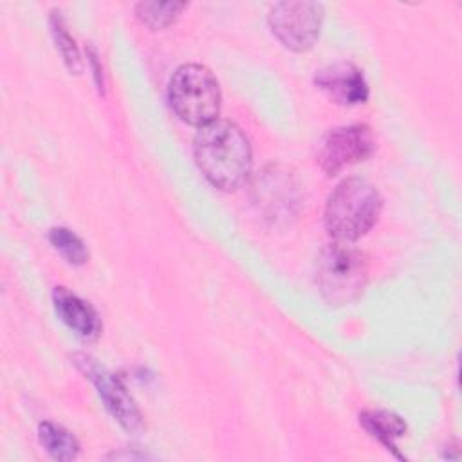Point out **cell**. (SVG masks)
I'll list each match as a JSON object with an SVG mask.
<instances>
[{"instance_id": "1", "label": "cell", "mask_w": 462, "mask_h": 462, "mask_svg": "<svg viewBox=\"0 0 462 462\" xmlns=\"http://www.w3.org/2000/svg\"><path fill=\"white\" fill-rule=\"evenodd\" d=\"M193 153L202 175L215 188L226 191L240 188L253 164L247 135L227 119H215L200 126L193 139Z\"/></svg>"}, {"instance_id": "2", "label": "cell", "mask_w": 462, "mask_h": 462, "mask_svg": "<svg viewBox=\"0 0 462 462\" xmlns=\"http://www.w3.org/2000/svg\"><path fill=\"white\" fill-rule=\"evenodd\" d=\"M383 209L381 193L361 177L341 180L328 195L325 226L334 242L354 244L377 222Z\"/></svg>"}, {"instance_id": "3", "label": "cell", "mask_w": 462, "mask_h": 462, "mask_svg": "<svg viewBox=\"0 0 462 462\" xmlns=\"http://www.w3.org/2000/svg\"><path fill=\"white\" fill-rule=\"evenodd\" d=\"M168 101L179 119L200 128L218 119L220 85L208 67L186 63L170 79Z\"/></svg>"}, {"instance_id": "4", "label": "cell", "mask_w": 462, "mask_h": 462, "mask_svg": "<svg viewBox=\"0 0 462 462\" xmlns=\"http://www.w3.org/2000/svg\"><path fill=\"white\" fill-rule=\"evenodd\" d=\"M316 280L330 305L354 303L368 280L366 258L352 244L332 242L318 256Z\"/></svg>"}, {"instance_id": "5", "label": "cell", "mask_w": 462, "mask_h": 462, "mask_svg": "<svg viewBox=\"0 0 462 462\" xmlns=\"http://www.w3.org/2000/svg\"><path fill=\"white\" fill-rule=\"evenodd\" d=\"M269 27L280 43L291 51H309L321 31L323 5L309 0L278 2L269 11Z\"/></svg>"}, {"instance_id": "6", "label": "cell", "mask_w": 462, "mask_h": 462, "mask_svg": "<svg viewBox=\"0 0 462 462\" xmlns=\"http://www.w3.org/2000/svg\"><path fill=\"white\" fill-rule=\"evenodd\" d=\"M74 365L85 374V377L94 383L101 401L105 402V408L125 430L139 431L143 428V415L134 397L116 374L85 354H76Z\"/></svg>"}, {"instance_id": "7", "label": "cell", "mask_w": 462, "mask_h": 462, "mask_svg": "<svg viewBox=\"0 0 462 462\" xmlns=\"http://www.w3.org/2000/svg\"><path fill=\"white\" fill-rule=\"evenodd\" d=\"M375 139L366 125H350L330 130L321 141L318 161L327 175H336L346 166L370 157Z\"/></svg>"}, {"instance_id": "8", "label": "cell", "mask_w": 462, "mask_h": 462, "mask_svg": "<svg viewBox=\"0 0 462 462\" xmlns=\"http://www.w3.org/2000/svg\"><path fill=\"white\" fill-rule=\"evenodd\" d=\"M314 81L337 105L352 106L368 99V83L363 70L354 63L341 61L327 65L316 72Z\"/></svg>"}, {"instance_id": "9", "label": "cell", "mask_w": 462, "mask_h": 462, "mask_svg": "<svg viewBox=\"0 0 462 462\" xmlns=\"http://www.w3.org/2000/svg\"><path fill=\"white\" fill-rule=\"evenodd\" d=\"M52 303L58 318L79 337L96 339L101 334V318L96 309L65 287H54Z\"/></svg>"}, {"instance_id": "10", "label": "cell", "mask_w": 462, "mask_h": 462, "mask_svg": "<svg viewBox=\"0 0 462 462\" xmlns=\"http://www.w3.org/2000/svg\"><path fill=\"white\" fill-rule=\"evenodd\" d=\"M254 191L258 208L267 211L271 218L278 217V213H283L285 217L291 215V209L296 204L298 189L292 175L289 170H280L278 166L265 170L262 179L258 177Z\"/></svg>"}, {"instance_id": "11", "label": "cell", "mask_w": 462, "mask_h": 462, "mask_svg": "<svg viewBox=\"0 0 462 462\" xmlns=\"http://www.w3.org/2000/svg\"><path fill=\"white\" fill-rule=\"evenodd\" d=\"M359 422L374 439L392 451L397 449L395 440L406 433L404 420L386 410H366L359 415Z\"/></svg>"}, {"instance_id": "12", "label": "cell", "mask_w": 462, "mask_h": 462, "mask_svg": "<svg viewBox=\"0 0 462 462\" xmlns=\"http://www.w3.org/2000/svg\"><path fill=\"white\" fill-rule=\"evenodd\" d=\"M38 439H40V444L54 460L69 462L79 455L78 439L60 424L42 422L38 426Z\"/></svg>"}, {"instance_id": "13", "label": "cell", "mask_w": 462, "mask_h": 462, "mask_svg": "<svg viewBox=\"0 0 462 462\" xmlns=\"http://www.w3.org/2000/svg\"><path fill=\"white\" fill-rule=\"evenodd\" d=\"M184 7V2H139L135 5V16L143 25L157 31L173 23Z\"/></svg>"}, {"instance_id": "14", "label": "cell", "mask_w": 462, "mask_h": 462, "mask_svg": "<svg viewBox=\"0 0 462 462\" xmlns=\"http://www.w3.org/2000/svg\"><path fill=\"white\" fill-rule=\"evenodd\" d=\"M49 242L72 265H83L88 260L85 242L67 227H52L49 231Z\"/></svg>"}, {"instance_id": "15", "label": "cell", "mask_w": 462, "mask_h": 462, "mask_svg": "<svg viewBox=\"0 0 462 462\" xmlns=\"http://www.w3.org/2000/svg\"><path fill=\"white\" fill-rule=\"evenodd\" d=\"M51 32H52V38L56 42V49L60 51L67 69L74 74H79L81 69H83L81 56H79V51L76 47L74 38L69 34L67 27H65V22L60 16V11H52V14H51Z\"/></svg>"}]
</instances>
